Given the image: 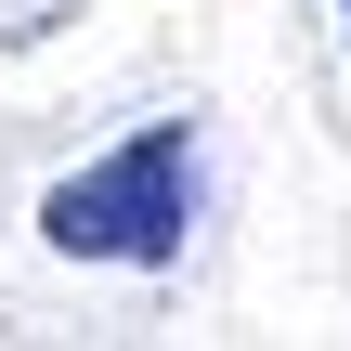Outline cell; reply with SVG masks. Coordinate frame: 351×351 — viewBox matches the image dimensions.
Wrapping results in <instances>:
<instances>
[{
  "label": "cell",
  "instance_id": "6da1fadb",
  "mask_svg": "<svg viewBox=\"0 0 351 351\" xmlns=\"http://www.w3.org/2000/svg\"><path fill=\"white\" fill-rule=\"evenodd\" d=\"M39 234H52L65 261H130V274L182 261V234H195V130H182V117L130 130L117 156H91L78 182L39 195Z\"/></svg>",
  "mask_w": 351,
  "mask_h": 351
}]
</instances>
